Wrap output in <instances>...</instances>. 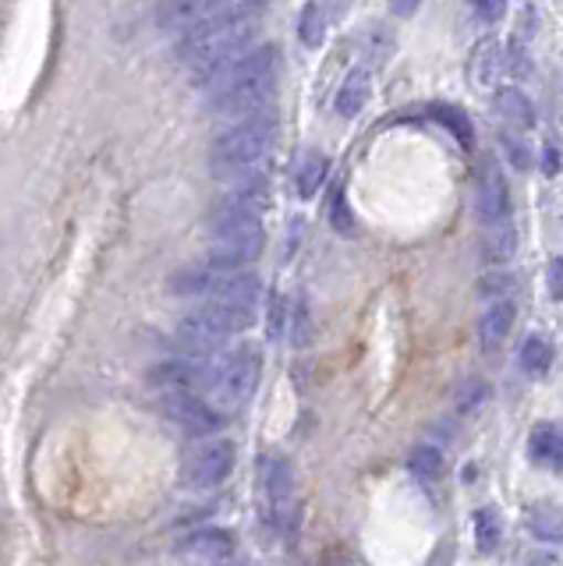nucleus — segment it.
<instances>
[{
    "mask_svg": "<svg viewBox=\"0 0 563 566\" xmlns=\"http://www.w3.org/2000/svg\"><path fill=\"white\" fill-rule=\"evenodd\" d=\"M259 14L262 4H220L213 22L181 40V61L209 85L227 64L241 57V50H249L259 29Z\"/></svg>",
    "mask_w": 563,
    "mask_h": 566,
    "instance_id": "nucleus-1",
    "label": "nucleus"
},
{
    "mask_svg": "<svg viewBox=\"0 0 563 566\" xmlns=\"http://www.w3.org/2000/svg\"><path fill=\"white\" fill-rule=\"evenodd\" d=\"M280 71H284V57L277 46H256L244 50L234 64H227L220 75L209 82V96L220 114H238L252 117L270 111V99L277 96Z\"/></svg>",
    "mask_w": 563,
    "mask_h": 566,
    "instance_id": "nucleus-2",
    "label": "nucleus"
},
{
    "mask_svg": "<svg viewBox=\"0 0 563 566\" xmlns=\"http://www.w3.org/2000/svg\"><path fill=\"white\" fill-rule=\"evenodd\" d=\"M277 138V114L262 111L252 117H241L234 128H227L213 149H209V164H213V174L231 177V174H249L262 156L270 153Z\"/></svg>",
    "mask_w": 563,
    "mask_h": 566,
    "instance_id": "nucleus-3",
    "label": "nucleus"
},
{
    "mask_svg": "<svg viewBox=\"0 0 563 566\" xmlns=\"http://www.w3.org/2000/svg\"><path fill=\"white\" fill-rule=\"evenodd\" d=\"M259 371H262V361H259V350L252 347H238L231 354H223V358L213 361L209 368V379H206V403L213 407V411L223 418V415H234L241 411L244 403L252 400L256 386H259Z\"/></svg>",
    "mask_w": 563,
    "mask_h": 566,
    "instance_id": "nucleus-4",
    "label": "nucleus"
},
{
    "mask_svg": "<svg viewBox=\"0 0 563 566\" xmlns=\"http://www.w3.org/2000/svg\"><path fill=\"white\" fill-rule=\"evenodd\" d=\"M270 206V185L262 177H244V185L231 188L223 199L209 212V230L223 234V230L234 227H252L262 220V212Z\"/></svg>",
    "mask_w": 563,
    "mask_h": 566,
    "instance_id": "nucleus-5",
    "label": "nucleus"
},
{
    "mask_svg": "<svg viewBox=\"0 0 563 566\" xmlns=\"http://www.w3.org/2000/svg\"><path fill=\"white\" fill-rule=\"evenodd\" d=\"M234 471V442L231 439H213L196 447L181 464V485L191 492H206L223 485Z\"/></svg>",
    "mask_w": 563,
    "mask_h": 566,
    "instance_id": "nucleus-6",
    "label": "nucleus"
},
{
    "mask_svg": "<svg viewBox=\"0 0 563 566\" xmlns=\"http://www.w3.org/2000/svg\"><path fill=\"white\" fill-rule=\"evenodd\" d=\"M475 212L486 230L510 223V185L503 177V167L492 156H482L479 164V188H475Z\"/></svg>",
    "mask_w": 563,
    "mask_h": 566,
    "instance_id": "nucleus-7",
    "label": "nucleus"
},
{
    "mask_svg": "<svg viewBox=\"0 0 563 566\" xmlns=\"http://www.w3.org/2000/svg\"><path fill=\"white\" fill-rule=\"evenodd\" d=\"M227 336H231V333L220 329L202 308H196L188 318H181V326H178V329H174V344H178L181 358L209 361V358H213V354L223 347Z\"/></svg>",
    "mask_w": 563,
    "mask_h": 566,
    "instance_id": "nucleus-8",
    "label": "nucleus"
},
{
    "mask_svg": "<svg viewBox=\"0 0 563 566\" xmlns=\"http://www.w3.org/2000/svg\"><path fill=\"white\" fill-rule=\"evenodd\" d=\"M160 411L188 436H213L223 418L199 394H164Z\"/></svg>",
    "mask_w": 563,
    "mask_h": 566,
    "instance_id": "nucleus-9",
    "label": "nucleus"
},
{
    "mask_svg": "<svg viewBox=\"0 0 563 566\" xmlns=\"http://www.w3.org/2000/svg\"><path fill=\"white\" fill-rule=\"evenodd\" d=\"M209 368H213V361L174 358V361L156 365V368L149 371V382H153V386H160L164 394H196V386L206 389Z\"/></svg>",
    "mask_w": 563,
    "mask_h": 566,
    "instance_id": "nucleus-10",
    "label": "nucleus"
},
{
    "mask_svg": "<svg viewBox=\"0 0 563 566\" xmlns=\"http://www.w3.org/2000/svg\"><path fill=\"white\" fill-rule=\"evenodd\" d=\"M514 323H518V308H514V301H497V305H489L486 312H482V318H479V347L486 350V354H492V350H500L503 344H507V336H510V329H514Z\"/></svg>",
    "mask_w": 563,
    "mask_h": 566,
    "instance_id": "nucleus-11",
    "label": "nucleus"
},
{
    "mask_svg": "<svg viewBox=\"0 0 563 566\" xmlns=\"http://www.w3.org/2000/svg\"><path fill=\"white\" fill-rule=\"evenodd\" d=\"M497 114L510 128V135L535 128V106H532V99H528L518 85H507V88H500V93H497Z\"/></svg>",
    "mask_w": 563,
    "mask_h": 566,
    "instance_id": "nucleus-12",
    "label": "nucleus"
},
{
    "mask_svg": "<svg viewBox=\"0 0 563 566\" xmlns=\"http://www.w3.org/2000/svg\"><path fill=\"white\" fill-rule=\"evenodd\" d=\"M528 450H532V460H539V464L560 468L563 464V424L539 421L532 436H528Z\"/></svg>",
    "mask_w": 563,
    "mask_h": 566,
    "instance_id": "nucleus-13",
    "label": "nucleus"
},
{
    "mask_svg": "<svg viewBox=\"0 0 563 566\" xmlns=\"http://www.w3.org/2000/svg\"><path fill=\"white\" fill-rule=\"evenodd\" d=\"M185 548L191 556H199L206 563H223V559H231L234 556V538L227 535V531H217V527H209V531H196Z\"/></svg>",
    "mask_w": 563,
    "mask_h": 566,
    "instance_id": "nucleus-14",
    "label": "nucleus"
},
{
    "mask_svg": "<svg viewBox=\"0 0 563 566\" xmlns=\"http://www.w3.org/2000/svg\"><path fill=\"white\" fill-rule=\"evenodd\" d=\"M368 93H373V78H368L365 67H355L351 75L344 78L341 93H337V114L341 117H355L362 106L368 103Z\"/></svg>",
    "mask_w": 563,
    "mask_h": 566,
    "instance_id": "nucleus-15",
    "label": "nucleus"
},
{
    "mask_svg": "<svg viewBox=\"0 0 563 566\" xmlns=\"http://www.w3.org/2000/svg\"><path fill=\"white\" fill-rule=\"evenodd\" d=\"M524 521H528V527H532L535 538H542V542H563V510L556 503L528 506Z\"/></svg>",
    "mask_w": 563,
    "mask_h": 566,
    "instance_id": "nucleus-16",
    "label": "nucleus"
},
{
    "mask_svg": "<svg viewBox=\"0 0 563 566\" xmlns=\"http://www.w3.org/2000/svg\"><path fill=\"white\" fill-rule=\"evenodd\" d=\"M518 361H521V368H524V376L542 379L545 371L553 368V344L545 340L542 333H532V336H528V340L521 344Z\"/></svg>",
    "mask_w": 563,
    "mask_h": 566,
    "instance_id": "nucleus-17",
    "label": "nucleus"
},
{
    "mask_svg": "<svg viewBox=\"0 0 563 566\" xmlns=\"http://www.w3.org/2000/svg\"><path fill=\"white\" fill-rule=\"evenodd\" d=\"M333 11H341V8H330V4H305V11H302V22H298V35H302V43L305 46H320L323 43V35H326V29H330V14Z\"/></svg>",
    "mask_w": 563,
    "mask_h": 566,
    "instance_id": "nucleus-18",
    "label": "nucleus"
},
{
    "mask_svg": "<svg viewBox=\"0 0 563 566\" xmlns=\"http://www.w3.org/2000/svg\"><path fill=\"white\" fill-rule=\"evenodd\" d=\"M468 71H471L475 85H492V82H497V75H500V43L486 40V43L475 46Z\"/></svg>",
    "mask_w": 563,
    "mask_h": 566,
    "instance_id": "nucleus-19",
    "label": "nucleus"
},
{
    "mask_svg": "<svg viewBox=\"0 0 563 566\" xmlns=\"http://www.w3.org/2000/svg\"><path fill=\"white\" fill-rule=\"evenodd\" d=\"M432 120H439L444 128L461 142L465 149H471L475 146V128H471V120H468V114L461 111V106H432Z\"/></svg>",
    "mask_w": 563,
    "mask_h": 566,
    "instance_id": "nucleus-20",
    "label": "nucleus"
},
{
    "mask_svg": "<svg viewBox=\"0 0 563 566\" xmlns=\"http://www.w3.org/2000/svg\"><path fill=\"white\" fill-rule=\"evenodd\" d=\"M326 167H330V159L323 153H309L302 159V170H298V195H302V199H312V195L320 191Z\"/></svg>",
    "mask_w": 563,
    "mask_h": 566,
    "instance_id": "nucleus-21",
    "label": "nucleus"
},
{
    "mask_svg": "<svg viewBox=\"0 0 563 566\" xmlns=\"http://www.w3.org/2000/svg\"><path fill=\"white\" fill-rule=\"evenodd\" d=\"M500 535H503V531H500L497 510L482 506L479 513H475V542H479V553H497Z\"/></svg>",
    "mask_w": 563,
    "mask_h": 566,
    "instance_id": "nucleus-22",
    "label": "nucleus"
},
{
    "mask_svg": "<svg viewBox=\"0 0 563 566\" xmlns=\"http://www.w3.org/2000/svg\"><path fill=\"white\" fill-rule=\"evenodd\" d=\"M408 468L415 478H421V482H436V478L444 474V453L436 447H415L408 457Z\"/></svg>",
    "mask_w": 563,
    "mask_h": 566,
    "instance_id": "nucleus-23",
    "label": "nucleus"
},
{
    "mask_svg": "<svg viewBox=\"0 0 563 566\" xmlns=\"http://www.w3.org/2000/svg\"><path fill=\"white\" fill-rule=\"evenodd\" d=\"M330 223H333V230H341V234H355V217H351V209H347V195H344V188H333V199H330Z\"/></svg>",
    "mask_w": 563,
    "mask_h": 566,
    "instance_id": "nucleus-24",
    "label": "nucleus"
},
{
    "mask_svg": "<svg viewBox=\"0 0 563 566\" xmlns=\"http://www.w3.org/2000/svg\"><path fill=\"white\" fill-rule=\"evenodd\" d=\"M489 259H507V255H514V227H492L489 230Z\"/></svg>",
    "mask_w": 563,
    "mask_h": 566,
    "instance_id": "nucleus-25",
    "label": "nucleus"
},
{
    "mask_svg": "<svg viewBox=\"0 0 563 566\" xmlns=\"http://www.w3.org/2000/svg\"><path fill=\"white\" fill-rule=\"evenodd\" d=\"M471 14L479 18V25H497L507 14V4L503 0H479V4H471Z\"/></svg>",
    "mask_w": 563,
    "mask_h": 566,
    "instance_id": "nucleus-26",
    "label": "nucleus"
},
{
    "mask_svg": "<svg viewBox=\"0 0 563 566\" xmlns=\"http://www.w3.org/2000/svg\"><path fill=\"white\" fill-rule=\"evenodd\" d=\"M503 149H507V156H510V164H514L518 170H528L532 167V156H528V149H524V142L518 138V135H510V132H503Z\"/></svg>",
    "mask_w": 563,
    "mask_h": 566,
    "instance_id": "nucleus-27",
    "label": "nucleus"
},
{
    "mask_svg": "<svg viewBox=\"0 0 563 566\" xmlns=\"http://www.w3.org/2000/svg\"><path fill=\"white\" fill-rule=\"evenodd\" d=\"M550 294L556 297V301H563V259H553L550 262Z\"/></svg>",
    "mask_w": 563,
    "mask_h": 566,
    "instance_id": "nucleus-28",
    "label": "nucleus"
}]
</instances>
